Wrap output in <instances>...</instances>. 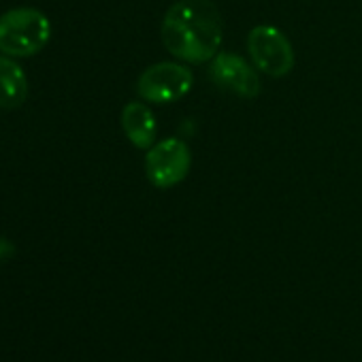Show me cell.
Listing matches in <instances>:
<instances>
[{
	"label": "cell",
	"mask_w": 362,
	"mask_h": 362,
	"mask_svg": "<svg viewBox=\"0 0 362 362\" xmlns=\"http://www.w3.org/2000/svg\"><path fill=\"white\" fill-rule=\"evenodd\" d=\"M28 98V79L24 69L11 58L0 56V109H18Z\"/></svg>",
	"instance_id": "ba28073f"
},
{
	"label": "cell",
	"mask_w": 362,
	"mask_h": 362,
	"mask_svg": "<svg viewBox=\"0 0 362 362\" xmlns=\"http://www.w3.org/2000/svg\"><path fill=\"white\" fill-rule=\"evenodd\" d=\"M160 35L175 58L205 64L220 54L224 24L211 0H177L162 20Z\"/></svg>",
	"instance_id": "6da1fadb"
},
{
	"label": "cell",
	"mask_w": 362,
	"mask_h": 362,
	"mask_svg": "<svg viewBox=\"0 0 362 362\" xmlns=\"http://www.w3.org/2000/svg\"><path fill=\"white\" fill-rule=\"evenodd\" d=\"M192 86L194 75L190 73V69L175 62H158L141 73L136 81V92L147 103L168 105L190 94Z\"/></svg>",
	"instance_id": "3957f363"
},
{
	"label": "cell",
	"mask_w": 362,
	"mask_h": 362,
	"mask_svg": "<svg viewBox=\"0 0 362 362\" xmlns=\"http://www.w3.org/2000/svg\"><path fill=\"white\" fill-rule=\"evenodd\" d=\"M192 166L190 147L181 139H164L149 147L145 156V175L153 188L166 190L184 181Z\"/></svg>",
	"instance_id": "277c9868"
},
{
	"label": "cell",
	"mask_w": 362,
	"mask_h": 362,
	"mask_svg": "<svg viewBox=\"0 0 362 362\" xmlns=\"http://www.w3.org/2000/svg\"><path fill=\"white\" fill-rule=\"evenodd\" d=\"M13 254H16V245L9 239L0 237V264L7 262L9 258H13Z\"/></svg>",
	"instance_id": "9c48e42d"
},
{
	"label": "cell",
	"mask_w": 362,
	"mask_h": 362,
	"mask_svg": "<svg viewBox=\"0 0 362 362\" xmlns=\"http://www.w3.org/2000/svg\"><path fill=\"white\" fill-rule=\"evenodd\" d=\"M52 37L47 16L33 7H18L0 18V54L28 58L39 54Z\"/></svg>",
	"instance_id": "7a4b0ae2"
},
{
	"label": "cell",
	"mask_w": 362,
	"mask_h": 362,
	"mask_svg": "<svg viewBox=\"0 0 362 362\" xmlns=\"http://www.w3.org/2000/svg\"><path fill=\"white\" fill-rule=\"evenodd\" d=\"M247 49L258 71L284 77L294 66V49L288 37L275 26H256L247 37Z\"/></svg>",
	"instance_id": "5b68a950"
},
{
	"label": "cell",
	"mask_w": 362,
	"mask_h": 362,
	"mask_svg": "<svg viewBox=\"0 0 362 362\" xmlns=\"http://www.w3.org/2000/svg\"><path fill=\"white\" fill-rule=\"evenodd\" d=\"M211 79L222 88L241 98H254L260 94V77L241 56L233 52H220L211 60Z\"/></svg>",
	"instance_id": "8992f818"
},
{
	"label": "cell",
	"mask_w": 362,
	"mask_h": 362,
	"mask_svg": "<svg viewBox=\"0 0 362 362\" xmlns=\"http://www.w3.org/2000/svg\"><path fill=\"white\" fill-rule=\"evenodd\" d=\"M122 128L128 141L139 149H149L156 141V117L149 107L141 103H128L122 111Z\"/></svg>",
	"instance_id": "52a82bcc"
}]
</instances>
